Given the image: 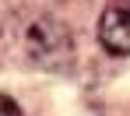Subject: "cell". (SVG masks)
Wrapping results in <instances>:
<instances>
[{
    "label": "cell",
    "instance_id": "cell-3",
    "mask_svg": "<svg viewBox=\"0 0 130 116\" xmlns=\"http://www.w3.org/2000/svg\"><path fill=\"white\" fill-rule=\"evenodd\" d=\"M0 116H21L18 102H14V98H7V95H0Z\"/></svg>",
    "mask_w": 130,
    "mask_h": 116
},
{
    "label": "cell",
    "instance_id": "cell-2",
    "mask_svg": "<svg viewBox=\"0 0 130 116\" xmlns=\"http://www.w3.org/2000/svg\"><path fill=\"white\" fill-rule=\"evenodd\" d=\"M99 42L116 53V56H127L130 53V4H112L102 11L99 18Z\"/></svg>",
    "mask_w": 130,
    "mask_h": 116
},
{
    "label": "cell",
    "instance_id": "cell-1",
    "mask_svg": "<svg viewBox=\"0 0 130 116\" xmlns=\"http://www.w3.org/2000/svg\"><path fill=\"white\" fill-rule=\"evenodd\" d=\"M28 46H32V56H35L42 67H53V70H56V67H67L70 56H74L67 28L60 21H53V18L32 21V28H28Z\"/></svg>",
    "mask_w": 130,
    "mask_h": 116
}]
</instances>
